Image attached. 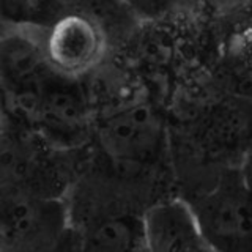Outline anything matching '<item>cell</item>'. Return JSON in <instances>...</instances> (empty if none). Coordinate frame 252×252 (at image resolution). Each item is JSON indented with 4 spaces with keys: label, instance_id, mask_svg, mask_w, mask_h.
Masks as SVG:
<instances>
[{
    "label": "cell",
    "instance_id": "obj_6",
    "mask_svg": "<svg viewBox=\"0 0 252 252\" xmlns=\"http://www.w3.org/2000/svg\"><path fill=\"white\" fill-rule=\"evenodd\" d=\"M63 16H82L96 21L112 41L131 35L140 21L128 0H33L29 24L46 27Z\"/></svg>",
    "mask_w": 252,
    "mask_h": 252
},
{
    "label": "cell",
    "instance_id": "obj_9",
    "mask_svg": "<svg viewBox=\"0 0 252 252\" xmlns=\"http://www.w3.org/2000/svg\"><path fill=\"white\" fill-rule=\"evenodd\" d=\"M211 144L235 150L252 144V101L246 98L225 99L211 112L208 122Z\"/></svg>",
    "mask_w": 252,
    "mask_h": 252
},
{
    "label": "cell",
    "instance_id": "obj_2",
    "mask_svg": "<svg viewBox=\"0 0 252 252\" xmlns=\"http://www.w3.org/2000/svg\"><path fill=\"white\" fill-rule=\"evenodd\" d=\"M38 32L49 66L65 79L92 73L106 59L112 43L101 24L82 16H63L38 27Z\"/></svg>",
    "mask_w": 252,
    "mask_h": 252
},
{
    "label": "cell",
    "instance_id": "obj_10",
    "mask_svg": "<svg viewBox=\"0 0 252 252\" xmlns=\"http://www.w3.org/2000/svg\"><path fill=\"white\" fill-rule=\"evenodd\" d=\"M84 248L110 252L147 249L142 218L120 215L99 220L85 232Z\"/></svg>",
    "mask_w": 252,
    "mask_h": 252
},
{
    "label": "cell",
    "instance_id": "obj_14",
    "mask_svg": "<svg viewBox=\"0 0 252 252\" xmlns=\"http://www.w3.org/2000/svg\"><path fill=\"white\" fill-rule=\"evenodd\" d=\"M246 165L243 167V172L244 175H246V178L249 180V183L252 185V144L251 147L248 148V155H246V162H244Z\"/></svg>",
    "mask_w": 252,
    "mask_h": 252
},
{
    "label": "cell",
    "instance_id": "obj_8",
    "mask_svg": "<svg viewBox=\"0 0 252 252\" xmlns=\"http://www.w3.org/2000/svg\"><path fill=\"white\" fill-rule=\"evenodd\" d=\"M36 117L52 139L74 142L87 126V110L77 92L65 85L43 87L36 98Z\"/></svg>",
    "mask_w": 252,
    "mask_h": 252
},
{
    "label": "cell",
    "instance_id": "obj_12",
    "mask_svg": "<svg viewBox=\"0 0 252 252\" xmlns=\"http://www.w3.org/2000/svg\"><path fill=\"white\" fill-rule=\"evenodd\" d=\"M205 8L216 18H232L244 11L252 0H202Z\"/></svg>",
    "mask_w": 252,
    "mask_h": 252
},
{
    "label": "cell",
    "instance_id": "obj_11",
    "mask_svg": "<svg viewBox=\"0 0 252 252\" xmlns=\"http://www.w3.org/2000/svg\"><path fill=\"white\" fill-rule=\"evenodd\" d=\"M33 0H2L3 24H29Z\"/></svg>",
    "mask_w": 252,
    "mask_h": 252
},
{
    "label": "cell",
    "instance_id": "obj_3",
    "mask_svg": "<svg viewBox=\"0 0 252 252\" xmlns=\"http://www.w3.org/2000/svg\"><path fill=\"white\" fill-rule=\"evenodd\" d=\"M98 142L112 161L123 167H140L155 161L162 148L161 117L145 101L131 102L99 123Z\"/></svg>",
    "mask_w": 252,
    "mask_h": 252
},
{
    "label": "cell",
    "instance_id": "obj_4",
    "mask_svg": "<svg viewBox=\"0 0 252 252\" xmlns=\"http://www.w3.org/2000/svg\"><path fill=\"white\" fill-rule=\"evenodd\" d=\"M62 225V210L54 200L19 192L5 194L2 220L5 243H11L14 248H39L41 243L57 238Z\"/></svg>",
    "mask_w": 252,
    "mask_h": 252
},
{
    "label": "cell",
    "instance_id": "obj_13",
    "mask_svg": "<svg viewBox=\"0 0 252 252\" xmlns=\"http://www.w3.org/2000/svg\"><path fill=\"white\" fill-rule=\"evenodd\" d=\"M128 2L139 14L140 13L155 14V13H161L162 10H167V8L177 5L180 0H128Z\"/></svg>",
    "mask_w": 252,
    "mask_h": 252
},
{
    "label": "cell",
    "instance_id": "obj_7",
    "mask_svg": "<svg viewBox=\"0 0 252 252\" xmlns=\"http://www.w3.org/2000/svg\"><path fill=\"white\" fill-rule=\"evenodd\" d=\"M2 71L6 81L18 89H33L52 71L39 38L32 24H3Z\"/></svg>",
    "mask_w": 252,
    "mask_h": 252
},
{
    "label": "cell",
    "instance_id": "obj_1",
    "mask_svg": "<svg viewBox=\"0 0 252 252\" xmlns=\"http://www.w3.org/2000/svg\"><path fill=\"white\" fill-rule=\"evenodd\" d=\"M210 249L252 252V185L243 169H228L192 205Z\"/></svg>",
    "mask_w": 252,
    "mask_h": 252
},
{
    "label": "cell",
    "instance_id": "obj_5",
    "mask_svg": "<svg viewBox=\"0 0 252 252\" xmlns=\"http://www.w3.org/2000/svg\"><path fill=\"white\" fill-rule=\"evenodd\" d=\"M142 222L148 251H211L192 205L183 200L153 205L142 216Z\"/></svg>",
    "mask_w": 252,
    "mask_h": 252
}]
</instances>
